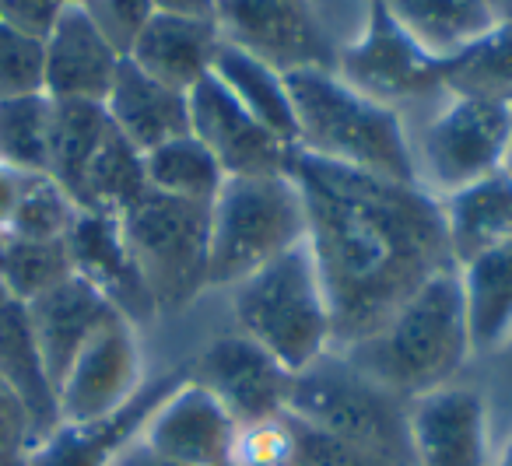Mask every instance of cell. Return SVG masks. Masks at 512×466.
I'll return each instance as SVG.
<instances>
[{
  "mask_svg": "<svg viewBox=\"0 0 512 466\" xmlns=\"http://www.w3.org/2000/svg\"><path fill=\"white\" fill-rule=\"evenodd\" d=\"M288 176L306 200L316 274L334 316V351L369 340L449 256L439 200L407 183L351 172L292 148Z\"/></svg>",
  "mask_w": 512,
  "mask_h": 466,
  "instance_id": "1",
  "label": "cell"
},
{
  "mask_svg": "<svg viewBox=\"0 0 512 466\" xmlns=\"http://www.w3.org/2000/svg\"><path fill=\"white\" fill-rule=\"evenodd\" d=\"M285 81L295 106V148L341 169L418 186L404 116L351 88L334 67H306Z\"/></svg>",
  "mask_w": 512,
  "mask_h": 466,
  "instance_id": "2",
  "label": "cell"
},
{
  "mask_svg": "<svg viewBox=\"0 0 512 466\" xmlns=\"http://www.w3.org/2000/svg\"><path fill=\"white\" fill-rule=\"evenodd\" d=\"M337 354L404 400L456 382L467 361H474L460 270L435 274L393 312L383 330Z\"/></svg>",
  "mask_w": 512,
  "mask_h": 466,
  "instance_id": "3",
  "label": "cell"
},
{
  "mask_svg": "<svg viewBox=\"0 0 512 466\" xmlns=\"http://www.w3.org/2000/svg\"><path fill=\"white\" fill-rule=\"evenodd\" d=\"M228 295L232 330L246 333L292 375L334 351V316L309 246H295Z\"/></svg>",
  "mask_w": 512,
  "mask_h": 466,
  "instance_id": "4",
  "label": "cell"
},
{
  "mask_svg": "<svg viewBox=\"0 0 512 466\" xmlns=\"http://www.w3.org/2000/svg\"><path fill=\"white\" fill-rule=\"evenodd\" d=\"M309 235L306 200L288 172L232 176L211 204L207 291H228Z\"/></svg>",
  "mask_w": 512,
  "mask_h": 466,
  "instance_id": "5",
  "label": "cell"
},
{
  "mask_svg": "<svg viewBox=\"0 0 512 466\" xmlns=\"http://www.w3.org/2000/svg\"><path fill=\"white\" fill-rule=\"evenodd\" d=\"M285 414L337 442L414 466L407 400L372 382L337 351L323 354L316 365L295 375Z\"/></svg>",
  "mask_w": 512,
  "mask_h": 466,
  "instance_id": "6",
  "label": "cell"
},
{
  "mask_svg": "<svg viewBox=\"0 0 512 466\" xmlns=\"http://www.w3.org/2000/svg\"><path fill=\"white\" fill-rule=\"evenodd\" d=\"M120 232L158 316L186 312L207 291L211 204L148 190L120 218Z\"/></svg>",
  "mask_w": 512,
  "mask_h": 466,
  "instance_id": "7",
  "label": "cell"
},
{
  "mask_svg": "<svg viewBox=\"0 0 512 466\" xmlns=\"http://www.w3.org/2000/svg\"><path fill=\"white\" fill-rule=\"evenodd\" d=\"M512 106L446 95L439 106L407 123L414 183L442 200L502 169Z\"/></svg>",
  "mask_w": 512,
  "mask_h": 466,
  "instance_id": "8",
  "label": "cell"
},
{
  "mask_svg": "<svg viewBox=\"0 0 512 466\" xmlns=\"http://www.w3.org/2000/svg\"><path fill=\"white\" fill-rule=\"evenodd\" d=\"M337 78H344L351 88H358L369 99L390 106L404 116V123L414 120V113L425 116L432 106L446 99L442 88V64L428 60L404 32L397 29L379 0L369 4L362 29L337 46L334 57Z\"/></svg>",
  "mask_w": 512,
  "mask_h": 466,
  "instance_id": "9",
  "label": "cell"
},
{
  "mask_svg": "<svg viewBox=\"0 0 512 466\" xmlns=\"http://www.w3.org/2000/svg\"><path fill=\"white\" fill-rule=\"evenodd\" d=\"M214 22L228 46L281 74L334 67L337 46L313 0H218Z\"/></svg>",
  "mask_w": 512,
  "mask_h": 466,
  "instance_id": "10",
  "label": "cell"
},
{
  "mask_svg": "<svg viewBox=\"0 0 512 466\" xmlns=\"http://www.w3.org/2000/svg\"><path fill=\"white\" fill-rule=\"evenodd\" d=\"M186 372L232 414L239 428L285 417L295 379L256 340L239 330L218 333Z\"/></svg>",
  "mask_w": 512,
  "mask_h": 466,
  "instance_id": "11",
  "label": "cell"
},
{
  "mask_svg": "<svg viewBox=\"0 0 512 466\" xmlns=\"http://www.w3.org/2000/svg\"><path fill=\"white\" fill-rule=\"evenodd\" d=\"M141 330L123 316L106 323L57 386L60 424H92L123 410L144 386Z\"/></svg>",
  "mask_w": 512,
  "mask_h": 466,
  "instance_id": "12",
  "label": "cell"
},
{
  "mask_svg": "<svg viewBox=\"0 0 512 466\" xmlns=\"http://www.w3.org/2000/svg\"><path fill=\"white\" fill-rule=\"evenodd\" d=\"M414 466H491V407L477 382H449L407 400Z\"/></svg>",
  "mask_w": 512,
  "mask_h": 466,
  "instance_id": "13",
  "label": "cell"
},
{
  "mask_svg": "<svg viewBox=\"0 0 512 466\" xmlns=\"http://www.w3.org/2000/svg\"><path fill=\"white\" fill-rule=\"evenodd\" d=\"M190 134L211 151L228 179L288 172L292 144L256 123L214 74L190 88Z\"/></svg>",
  "mask_w": 512,
  "mask_h": 466,
  "instance_id": "14",
  "label": "cell"
},
{
  "mask_svg": "<svg viewBox=\"0 0 512 466\" xmlns=\"http://www.w3.org/2000/svg\"><path fill=\"white\" fill-rule=\"evenodd\" d=\"M141 438L179 466H232L239 424L186 372L151 410Z\"/></svg>",
  "mask_w": 512,
  "mask_h": 466,
  "instance_id": "15",
  "label": "cell"
},
{
  "mask_svg": "<svg viewBox=\"0 0 512 466\" xmlns=\"http://www.w3.org/2000/svg\"><path fill=\"white\" fill-rule=\"evenodd\" d=\"M64 246L74 274L85 277L130 326L144 333V326L155 323V302L144 288V277L137 270L134 256H130L127 242H123L120 218L81 211L74 228L67 232Z\"/></svg>",
  "mask_w": 512,
  "mask_h": 466,
  "instance_id": "16",
  "label": "cell"
},
{
  "mask_svg": "<svg viewBox=\"0 0 512 466\" xmlns=\"http://www.w3.org/2000/svg\"><path fill=\"white\" fill-rule=\"evenodd\" d=\"M123 53L81 4H67L43 39V92L57 102H106Z\"/></svg>",
  "mask_w": 512,
  "mask_h": 466,
  "instance_id": "17",
  "label": "cell"
},
{
  "mask_svg": "<svg viewBox=\"0 0 512 466\" xmlns=\"http://www.w3.org/2000/svg\"><path fill=\"white\" fill-rule=\"evenodd\" d=\"M25 312H29V326H32V333H36V344H39V351H43L46 368H50L53 386H60V379H64L67 368L74 365V358L88 347V340H92L102 326L120 316V312L78 274L53 284L50 291H43V295L32 298V302H25Z\"/></svg>",
  "mask_w": 512,
  "mask_h": 466,
  "instance_id": "18",
  "label": "cell"
},
{
  "mask_svg": "<svg viewBox=\"0 0 512 466\" xmlns=\"http://www.w3.org/2000/svg\"><path fill=\"white\" fill-rule=\"evenodd\" d=\"M186 372H169L148 379L141 393L116 414L102 417L92 424H60L46 438H39L29 452H25V466H109V459L120 452L123 442L144 428L151 410L162 403V396L183 379Z\"/></svg>",
  "mask_w": 512,
  "mask_h": 466,
  "instance_id": "19",
  "label": "cell"
},
{
  "mask_svg": "<svg viewBox=\"0 0 512 466\" xmlns=\"http://www.w3.org/2000/svg\"><path fill=\"white\" fill-rule=\"evenodd\" d=\"M102 106L116 134L134 144L141 155L190 134V95L148 78L127 57Z\"/></svg>",
  "mask_w": 512,
  "mask_h": 466,
  "instance_id": "20",
  "label": "cell"
},
{
  "mask_svg": "<svg viewBox=\"0 0 512 466\" xmlns=\"http://www.w3.org/2000/svg\"><path fill=\"white\" fill-rule=\"evenodd\" d=\"M218 46L221 32L214 18L158 15L155 11L127 50V60L141 67L148 78L190 95V88L211 74Z\"/></svg>",
  "mask_w": 512,
  "mask_h": 466,
  "instance_id": "21",
  "label": "cell"
},
{
  "mask_svg": "<svg viewBox=\"0 0 512 466\" xmlns=\"http://www.w3.org/2000/svg\"><path fill=\"white\" fill-rule=\"evenodd\" d=\"M397 29L435 64H449L481 43L502 18L498 0H379Z\"/></svg>",
  "mask_w": 512,
  "mask_h": 466,
  "instance_id": "22",
  "label": "cell"
},
{
  "mask_svg": "<svg viewBox=\"0 0 512 466\" xmlns=\"http://www.w3.org/2000/svg\"><path fill=\"white\" fill-rule=\"evenodd\" d=\"M456 267L512 239V179L502 169L439 200Z\"/></svg>",
  "mask_w": 512,
  "mask_h": 466,
  "instance_id": "23",
  "label": "cell"
},
{
  "mask_svg": "<svg viewBox=\"0 0 512 466\" xmlns=\"http://www.w3.org/2000/svg\"><path fill=\"white\" fill-rule=\"evenodd\" d=\"M0 382L29 410L36 442L60 428L57 386H53L50 368H46L36 333L29 326V312L15 298L0 305Z\"/></svg>",
  "mask_w": 512,
  "mask_h": 466,
  "instance_id": "24",
  "label": "cell"
},
{
  "mask_svg": "<svg viewBox=\"0 0 512 466\" xmlns=\"http://www.w3.org/2000/svg\"><path fill=\"white\" fill-rule=\"evenodd\" d=\"M460 270L463 309L474 361H484L512 333V239L474 256Z\"/></svg>",
  "mask_w": 512,
  "mask_h": 466,
  "instance_id": "25",
  "label": "cell"
},
{
  "mask_svg": "<svg viewBox=\"0 0 512 466\" xmlns=\"http://www.w3.org/2000/svg\"><path fill=\"white\" fill-rule=\"evenodd\" d=\"M211 74L232 92V99L256 123H264L271 134H278L281 141L295 148V106L285 74L267 67L264 60H256L249 53L228 46L225 39H221L218 53H214Z\"/></svg>",
  "mask_w": 512,
  "mask_h": 466,
  "instance_id": "26",
  "label": "cell"
},
{
  "mask_svg": "<svg viewBox=\"0 0 512 466\" xmlns=\"http://www.w3.org/2000/svg\"><path fill=\"white\" fill-rule=\"evenodd\" d=\"M148 172H144V155L130 141H123L116 130L102 141L95 158L88 162L85 176H81L74 200L81 211L109 214V218H123L134 204H141L148 193Z\"/></svg>",
  "mask_w": 512,
  "mask_h": 466,
  "instance_id": "27",
  "label": "cell"
},
{
  "mask_svg": "<svg viewBox=\"0 0 512 466\" xmlns=\"http://www.w3.org/2000/svg\"><path fill=\"white\" fill-rule=\"evenodd\" d=\"M113 123L106 116L102 102H57L53 99V123H50V162L46 176L57 179L67 193L74 197L88 162L102 141L109 137ZM78 204V200H74Z\"/></svg>",
  "mask_w": 512,
  "mask_h": 466,
  "instance_id": "28",
  "label": "cell"
},
{
  "mask_svg": "<svg viewBox=\"0 0 512 466\" xmlns=\"http://www.w3.org/2000/svg\"><path fill=\"white\" fill-rule=\"evenodd\" d=\"M442 88L456 99L512 106V15L502 18L481 43L442 64Z\"/></svg>",
  "mask_w": 512,
  "mask_h": 466,
  "instance_id": "29",
  "label": "cell"
},
{
  "mask_svg": "<svg viewBox=\"0 0 512 466\" xmlns=\"http://www.w3.org/2000/svg\"><path fill=\"white\" fill-rule=\"evenodd\" d=\"M148 186L165 197L193 200V204H214V197L225 186V172L214 162V155L193 134H183L176 141L144 155Z\"/></svg>",
  "mask_w": 512,
  "mask_h": 466,
  "instance_id": "30",
  "label": "cell"
},
{
  "mask_svg": "<svg viewBox=\"0 0 512 466\" xmlns=\"http://www.w3.org/2000/svg\"><path fill=\"white\" fill-rule=\"evenodd\" d=\"M50 123L53 99L46 92L0 102V165L18 172H46Z\"/></svg>",
  "mask_w": 512,
  "mask_h": 466,
  "instance_id": "31",
  "label": "cell"
},
{
  "mask_svg": "<svg viewBox=\"0 0 512 466\" xmlns=\"http://www.w3.org/2000/svg\"><path fill=\"white\" fill-rule=\"evenodd\" d=\"M74 274L64 242H32L0 235V284L15 302H32Z\"/></svg>",
  "mask_w": 512,
  "mask_h": 466,
  "instance_id": "32",
  "label": "cell"
},
{
  "mask_svg": "<svg viewBox=\"0 0 512 466\" xmlns=\"http://www.w3.org/2000/svg\"><path fill=\"white\" fill-rule=\"evenodd\" d=\"M81 207L74 204V197L50 179L46 172H36L25 186L22 200H18V211L11 218L8 235L15 239H32V242H64L67 232L78 221Z\"/></svg>",
  "mask_w": 512,
  "mask_h": 466,
  "instance_id": "33",
  "label": "cell"
},
{
  "mask_svg": "<svg viewBox=\"0 0 512 466\" xmlns=\"http://www.w3.org/2000/svg\"><path fill=\"white\" fill-rule=\"evenodd\" d=\"M281 421H285L288 435V466H407L397 463V459L379 456V452L337 442V438L309 428V424H302L292 414H285Z\"/></svg>",
  "mask_w": 512,
  "mask_h": 466,
  "instance_id": "34",
  "label": "cell"
},
{
  "mask_svg": "<svg viewBox=\"0 0 512 466\" xmlns=\"http://www.w3.org/2000/svg\"><path fill=\"white\" fill-rule=\"evenodd\" d=\"M43 92V39L0 22V102Z\"/></svg>",
  "mask_w": 512,
  "mask_h": 466,
  "instance_id": "35",
  "label": "cell"
},
{
  "mask_svg": "<svg viewBox=\"0 0 512 466\" xmlns=\"http://www.w3.org/2000/svg\"><path fill=\"white\" fill-rule=\"evenodd\" d=\"M81 8L88 11L95 25L102 29V36L127 57V50L134 46V39L141 36V29L155 15L151 0H85Z\"/></svg>",
  "mask_w": 512,
  "mask_h": 466,
  "instance_id": "36",
  "label": "cell"
},
{
  "mask_svg": "<svg viewBox=\"0 0 512 466\" xmlns=\"http://www.w3.org/2000/svg\"><path fill=\"white\" fill-rule=\"evenodd\" d=\"M67 0H0V22L25 36L46 39V32L64 15Z\"/></svg>",
  "mask_w": 512,
  "mask_h": 466,
  "instance_id": "37",
  "label": "cell"
},
{
  "mask_svg": "<svg viewBox=\"0 0 512 466\" xmlns=\"http://www.w3.org/2000/svg\"><path fill=\"white\" fill-rule=\"evenodd\" d=\"M32 445H36V428H32L29 410L0 382V449L29 452Z\"/></svg>",
  "mask_w": 512,
  "mask_h": 466,
  "instance_id": "38",
  "label": "cell"
},
{
  "mask_svg": "<svg viewBox=\"0 0 512 466\" xmlns=\"http://www.w3.org/2000/svg\"><path fill=\"white\" fill-rule=\"evenodd\" d=\"M484 361H488V386H481V389H484V396H488L491 421H495V414H502V410L512 414V333H509V340Z\"/></svg>",
  "mask_w": 512,
  "mask_h": 466,
  "instance_id": "39",
  "label": "cell"
},
{
  "mask_svg": "<svg viewBox=\"0 0 512 466\" xmlns=\"http://www.w3.org/2000/svg\"><path fill=\"white\" fill-rule=\"evenodd\" d=\"M32 176H36V172H18V169H8V165H0V235H8L11 218H15V211H18V200H22Z\"/></svg>",
  "mask_w": 512,
  "mask_h": 466,
  "instance_id": "40",
  "label": "cell"
},
{
  "mask_svg": "<svg viewBox=\"0 0 512 466\" xmlns=\"http://www.w3.org/2000/svg\"><path fill=\"white\" fill-rule=\"evenodd\" d=\"M109 466H179V463H172V459H165L162 452L151 449V445L141 438V431H137L130 442L120 445V452L109 459Z\"/></svg>",
  "mask_w": 512,
  "mask_h": 466,
  "instance_id": "41",
  "label": "cell"
},
{
  "mask_svg": "<svg viewBox=\"0 0 512 466\" xmlns=\"http://www.w3.org/2000/svg\"><path fill=\"white\" fill-rule=\"evenodd\" d=\"M158 15H186V18H214L218 0H151Z\"/></svg>",
  "mask_w": 512,
  "mask_h": 466,
  "instance_id": "42",
  "label": "cell"
},
{
  "mask_svg": "<svg viewBox=\"0 0 512 466\" xmlns=\"http://www.w3.org/2000/svg\"><path fill=\"white\" fill-rule=\"evenodd\" d=\"M491 466H512V431L505 435L502 449H495V463Z\"/></svg>",
  "mask_w": 512,
  "mask_h": 466,
  "instance_id": "43",
  "label": "cell"
},
{
  "mask_svg": "<svg viewBox=\"0 0 512 466\" xmlns=\"http://www.w3.org/2000/svg\"><path fill=\"white\" fill-rule=\"evenodd\" d=\"M0 466H25V452L0 449Z\"/></svg>",
  "mask_w": 512,
  "mask_h": 466,
  "instance_id": "44",
  "label": "cell"
},
{
  "mask_svg": "<svg viewBox=\"0 0 512 466\" xmlns=\"http://www.w3.org/2000/svg\"><path fill=\"white\" fill-rule=\"evenodd\" d=\"M502 172L512 179V120H509V144H505V158H502Z\"/></svg>",
  "mask_w": 512,
  "mask_h": 466,
  "instance_id": "45",
  "label": "cell"
},
{
  "mask_svg": "<svg viewBox=\"0 0 512 466\" xmlns=\"http://www.w3.org/2000/svg\"><path fill=\"white\" fill-rule=\"evenodd\" d=\"M8 302V291H4V284H0V305Z\"/></svg>",
  "mask_w": 512,
  "mask_h": 466,
  "instance_id": "46",
  "label": "cell"
},
{
  "mask_svg": "<svg viewBox=\"0 0 512 466\" xmlns=\"http://www.w3.org/2000/svg\"><path fill=\"white\" fill-rule=\"evenodd\" d=\"M67 4H85V0H67Z\"/></svg>",
  "mask_w": 512,
  "mask_h": 466,
  "instance_id": "47",
  "label": "cell"
}]
</instances>
